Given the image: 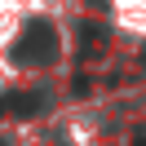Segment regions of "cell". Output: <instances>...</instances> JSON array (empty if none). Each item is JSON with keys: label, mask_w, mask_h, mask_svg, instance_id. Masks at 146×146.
I'll return each mask as SVG.
<instances>
[{"label": "cell", "mask_w": 146, "mask_h": 146, "mask_svg": "<svg viewBox=\"0 0 146 146\" xmlns=\"http://www.w3.org/2000/svg\"><path fill=\"white\" fill-rule=\"evenodd\" d=\"M53 44H58V36H53V31H49L44 22H31V27L22 31V40H18V58H27L31 66H40V62H49Z\"/></svg>", "instance_id": "1"}]
</instances>
